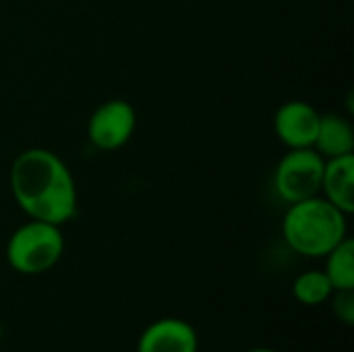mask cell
I'll use <instances>...</instances> for the list:
<instances>
[{
	"mask_svg": "<svg viewBox=\"0 0 354 352\" xmlns=\"http://www.w3.org/2000/svg\"><path fill=\"white\" fill-rule=\"evenodd\" d=\"M326 160L313 147L288 149L274 170V189L282 201L297 203L319 195Z\"/></svg>",
	"mask_w": 354,
	"mask_h": 352,
	"instance_id": "4",
	"label": "cell"
},
{
	"mask_svg": "<svg viewBox=\"0 0 354 352\" xmlns=\"http://www.w3.org/2000/svg\"><path fill=\"white\" fill-rule=\"evenodd\" d=\"M322 114L303 100L282 104L274 116V131L288 149L313 147Z\"/></svg>",
	"mask_w": 354,
	"mask_h": 352,
	"instance_id": "6",
	"label": "cell"
},
{
	"mask_svg": "<svg viewBox=\"0 0 354 352\" xmlns=\"http://www.w3.org/2000/svg\"><path fill=\"white\" fill-rule=\"evenodd\" d=\"M332 293H334V286L328 280L324 270H307V272L299 274L297 280L292 282L295 299L307 307H317V305L328 303Z\"/></svg>",
	"mask_w": 354,
	"mask_h": 352,
	"instance_id": "11",
	"label": "cell"
},
{
	"mask_svg": "<svg viewBox=\"0 0 354 352\" xmlns=\"http://www.w3.org/2000/svg\"><path fill=\"white\" fill-rule=\"evenodd\" d=\"M319 195L328 199L342 214L354 212V154L330 158L324 166Z\"/></svg>",
	"mask_w": 354,
	"mask_h": 352,
	"instance_id": "8",
	"label": "cell"
},
{
	"mask_svg": "<svg viewBox=\"0 0 354 352\" xmlns=\"http://www.w3.org/2000/svg\"><path fill=\"white\" fill-rule=\"evenodd\" d=\"M137 114L127 100H108L93 110L87 120V139L102 151H114L127 145L135 133Z\"/></svg>",
	"mask_w": 354,
	"mask_h": 352,
	"instance_id": "5",
	"label": "cell"
},
{
	"mask_svg": "<svg viewBox=\"0 0 354 352\" xmlns=\"http://www.w3.org/2000/svg\"><path fill=\"white\" fill-rule=\"evenodd\" d=\"M324 272L332 282L334 290L354 288V241L351 237H346L326 255Z\"/></svg>",
	"mask_w": 354,
	"mask_h": 352,
	"instance_id": "10",
	"label": "cell"
},
{
	"mask_svg": "<svg viewBox=\"0 0 354 352\" xmlns=\"http://www.w3.org/2000/svg\"><path fill=\"white\" fill-rule=\"evenodd\" d=\"M64 253V234L60 226L31 220L21 224L6 243L8 266L23 276L50 272Z\"/></svg>",
	"mask_w": 354,
	"mask_h": 352,
	"instance_id": "3",
	"label": "cell"
},
{
	"mask_svg": "<svg viewBox=\"0 0 354 352\" xmlns=\"http://www.w3.org/2000/svg\"><path fill=\"white\" fill-rule=\"evenodd\" d=\"M245 352H280V351H274V349H268V346H257V349H249V351Z\"/></svg>",
	"mask_w": 354,
	"mask_h": 352,
	"instance_id": "13",
	"label": "cell"
},
{
	"mask_svg": "<svg viewBox=\"0 0 354 352\" xmlns=\"http://www.w3.org/2000/svg\"><path fill=\"white\" fill-rule=\"evenodd\" d=\"M346 214L322 195L290 203L282 218L284 243L303 257H326L348 237Z\"/></svg>",
	"mask_w": 354,
	"mask_h": 352,
	"instance_id": "2",
	"label": "cell"
},
{
	"mask_svg": "<svg viewBox=\"0 0 354 352\" xmlns=\"http://www.w3.org/2000/svg\"><path fill=\"white\" fill-rule=\"evenodd\" d=\"M313 149L324 160L354 154L353 122L346 116H342V114H334V112L322 114Z\"/></svg>",
	"mask_w": 354,
	"mask_h": 352,
	"instance_id": "9",
	"label": "cell"
},
{
	"mask_svg": "<svg viewBox=\"0 0 354 352\" xmlns=\"http://www.w3.org/2000/svg\"><path fill=\"white\" fill-rule=\"evenodd\" d=\"M10 193L31 220L62 226L77 216L79 197L73 172L50 149L31 147L15 158Z\"/></svg>",
	"mask_w": 354,
	"mask_h": 352,
	"instance_id": "1",
	"label": "cell"
},
{
	"mask_svg": "<svg viewBox=\"0 0 354 352\" xmlns=\"http://www.w3.org/2000/svg\"><path fill=\"white\" fill-rule=\"evenodd\" d=\"M137 352H199V336L189 322L162 317L141 332Z\"/></svg>",
	"mask_w": 354,
	"mask_h": 352,
	"instance_id": "7",
	"label": "cell"
},
{
	"mask_svg": "<svg viewBox=\"0 0 354 352\" xmlns=\"http://www.w3.org/2000/svg\"><path fill=\"white\" fill-rule=\"evenodd\" d=\"M332 303V313L344 326H354V288L348 290H334L328 299Z\"/></svg>",
	"mask_w": 354,
	"mask_h": 352,
	"instance_id": "12",
	"label": "cell"
}]
</instances>
